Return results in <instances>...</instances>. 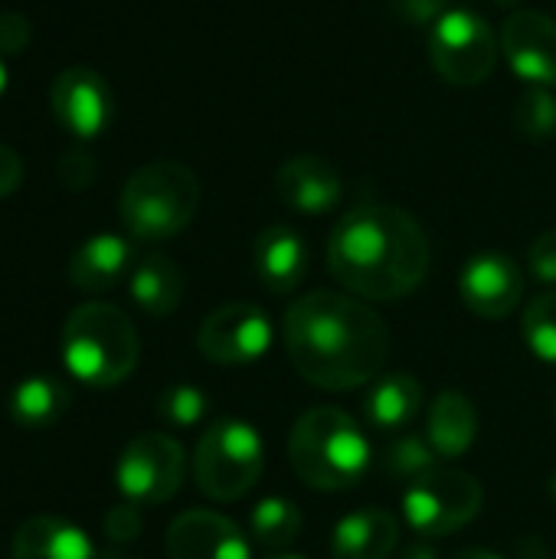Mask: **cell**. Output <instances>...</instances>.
Listing matches in <instances>:
<instances>
[{
    "label": "cell",
    "mask_w": 556,
    "mask_h": 559,
    "mask_svg": "<svg viewBox=\"0 0 556 559\" xmlns=\"http://www.w3.org/2000/svg\"><path fill=\"white\" fill-rule=\"evenodd\" d=\"M131 272V246L115 233H98L85 239L69 259V282L85 295H102L115 288Z\"/></svg>",
    "instance_id": "17"
},
{
    "label": "cell",
    "mask_w": 556,
    "mask_h": 559,
    "mask_svg": "<svg viewBox=\"0 0 556 559\" xmlns=\"http://www.w3.org/2000/svg\"><path fill=\"white\" fill-rule=\"evenodd\" d=\"M282 337L305 383L328 393L374 383L390 357L383 318L360 298L328 288L301 295L285 311Z\"/></svg>",
    "instance_id": "1"
},
{
    "label": "cell",
    "mask_w": 556,
    "mask_h": 559,
    "mask_svg": "<svg viewBox=\"0 0 556 559\" xmlns=\"http://www.w3.org/2000/svg\"><path fill=\"white\" fill-rule=\"evenodd\" d=\"M249 531L252 537L269 547V550H282L292 540H298L301 534V511L285 501V498H265L252 508L249 514Z\"/></svg>",
    "instance_id": "24"
},
{
    "label": "cell",
    "mask_w": 556,
    "mask_h": 559,
    "mask_svg": "<svg viewBox=\"0 0 556 559\" xmlns=\"http://www.w3.org/2000/svg\"><path fill=\"white\" fill-rule=\"evenodd\" d=\"M275 193L288 210L305 213V216H318V213H328L341 203L344 183H341V174L334 170L331 160H324L318 154H298L279 167Z\"/></svg>",
    "instance_id": "15"
},
{
    "label": "cell",
    "mask_w": 556,
    "mask_h": 559,
    "mask_svg": "<svg viewBox=\"0 0 556 559\" xmlns=\"http://www.w3.org/2000/svg\"><path fill=\"white\" fill-rule=\"evenodd\" d=\"M400 540V524L390 511L367 508L338 521L331 537L334 559H390Z\"/></svg>",
    "instance_id": "19"
},
{
    "label": "cell",
    "mask_w": 556,
    "mask_h": 559,
    "mask_svg": "<svg viewBox=\"0 0 556 559\" xmlns=\"http://www.w3.org/2000/svg\"><path fill=\"white\" fill-rule=\"evenodd\" d=\"M200 206V180L180 160H151L138 167L118 200L125 229L134 239L161 242L190 226Z\"/></svg>",
    "instance_id": "5"
},
{
    "label": "cell",
    "mask_w": 556,
    "mask_h": 559,
    "mask_svg": "<svg viewBox=\"0 0 556 559\" xmlns=\"http://www.w3.org/2000/svg\"><path fill=\"white\" fill-rule=\"evenodd\" d=\"M551 491H554V498H556V478H554V481H551Z\"/></svg>",
    "instance_id": "41"
},
{
    "label": "cell",
    "mask_w": 556,
    "mask_h": 559,
    "mask_svg": "<svg viewBox=\"0 0 556 559\" xmlns=\"http://www.w3.org/2000/svg\"><path fill=\"white\" fill-rule=\"evenodd\" d=\"M62 364L85 386L125 383L141 357V341L131 318L108 301L79 305L62 324Z\"/></svg>",
    "instance_id": "4"
},
{
    "label": "cell",
    "mask_w": 556,
    "mask_h": 559,
    "mask_svg": "<svg viewBox=\"0 0 556 559\" xmlns=\"http://www.w3.org/2000/svg\"><path fill=\"white\" fill-rule=\"evenodd\" d=\"M495 3H505V7H511V3H514V0H495Z\"/></svg>",
    "instance_id": "40"
},
{
    "label": "cell",
    "mask_w": 556,
    "mask_h": 559,
    "mask_svg": "<svg viewBox=\"0 0 556 559\" xmlns=\"http://www.w3.org/2000/svg\"><path fill=\"white\" fill-rule=\"evenodd\" d=\"M105 559H134V557H125V554H108Z\"/></svg>",
    "instance_id": "39"
},
{
    "label": "cell",
    "mask_w": 556,
    "mask_h": 559,
    "mask_svg": "<svg viewBox=\"0 0 556 559\" xmlns=\"http://www.w3.org/2000/svg\"><path fill=\"white\" fill-rule=\"evenodd\" d=\"M210 403H206V393L190 386V383H174L167 386L161 396H157V416L174 426V429H193L203 423Z\"/></svg>",
    "instance_id": "28"
},
{
    "label": "cell",
    "mask_w": 556,
    "mask_h": 559,
    "mask_svg": "<svg viewBox=\"0 0 556 559\" xmlns=\"http://www.w3.org/2000/svg\"><path fill=\"white\" fill-rule=\"evenodd\" d=\"M33 39V26L26 20V13L16 10H3L0 13V56H20Z\"/></svg>",
    "instance_id": "31"
},
{
    "label": "cell",
    "mask_w": 556,
    "mask_h": 559,
    "mask_svg": "<svg viewBox=\"0 0 556 559\" xmlns=\"http://www.w3.org/2000/svg\"><path fill=\"white\" fill-rule=\"evenodd\" d=\"M446 10V0H397V13L413 26H433Z\"/></svg>",
    "instance_id": "33"
},
{
    "label": "cell",
    "mask_w": 556,
    "mask_h": 559,
    "mask_svg": "<svg viewBox=\"0 0 556 559\" xmlns=\"http://www.w3.org/2000/svg\"><path fill=\"white\" fill-rule=\"evenodd\" d=\"M429 59L446 82L472 88L498 66V36L482 13L456 7L429 26Z\"/></svg>",
    "instance_id": "7"
},
{
    "label": "cell",
    "mask_w": 556,
    "mask_h": 559,
    "mask_svg": "<svg viewBox=\"0 0 556 559\" xmlns=\"http://www.w3.org/2000/svg\"><path fill=\"white\" fill-rule=\"evenodd\" d=\"M23 183V160L13 147L0 144V200L16 193Z\"/></svg>",
    "instance_id": "34"
},
{
    "label": "cell",
    "mask_w": 556,
    "mask_h": 559,
    "mask_svg": "<svg viewBox=\"0 0 556 559\" xmlns=\"http://www.w3.org/2000/svg\"><path fill=\"white\" fill-rule=\"evenodd\" d=\"M72 406V393L69 386L52 377V373H29L23 377L7 400L10 419L26 429V432H43L52 429Z\"/></svg>",
    "instance_id": "20"
},
{
    "label": "cell",
    "mask_w": 556,
    "mask_h": 559,
    "mask_svg": "<svg viewBox=\"0 0 556 559\" xmlns=\"http://www.w3.org/2000/svg\"><path fill=\"white\" fill-rule=\"evenodd\" d=\"M528 265L534 272V278L541 282H554L556 285V229L541 233L531 249H528Z\"/></svg>",
    "instance_id": "32"
},
{
    "label": "cell",
    "mask_w": 556,
    "mask_h": 559,
    "mask_svg": "<svg viewBox=\"0 0 556 559\" xmlns=\"http://www.w3.org/2000/svg\"><path fill=\"white\" fill-rule=\"evenodd\" d=\"M288 462L308 488L347 491L367 478L374 452L354 416L338 406H318L295 423Z\"/></svg>",
    "instance_id": "3"
},
{
    "label": "cell",
    "mask_w": 556,
    "mask_h": 559,
    "mask_svg": "<svg viewBox=\"0 0 556 559\" xmlns=\"http://www.w3.org/2000/svg\"><path fill=\"white\" fill-rule=\"evenodd\" d=\"M521 334L524 344L547 364L556 367V292H544L537 295L521 321Z\"/></svg>",
    "instance_id": "26"
},
{
    "label": "cell",
    "mask_w": 556,
    "mask_h": 559,
    "mask_svg": "<svg viewBox=\"0 0 556 559\" xmlns=\"http://www.w3.org/2000/svg\"><path fill=\"white\" fill-rule=\"evenodd\" d=\"M400 559H439V557H436V550H433V547L416 544V547H410V550H406Z\"/></svg>",
    "instance_id": "36"
},
{
    "label": "cell",
    "mask_w": 556,
    "mask_h": 559,
    "mask_svg": "<svg viewBox=\"0 0 556 559\" xmlns=\"http://www.w3.org/2000/svg\"><path fill=\"white\" fill-rule=\"evenodd\" d=\"M49 105L56 121L82 141L98 138L111 121V88L85 66H69L52 79Z\"/></svg>",
    "instance_id": "11"
},
{
    "label": "cell",
    "mask_w": 556,
    "mask_h": 559,
    "mask_svg": "<svg viewBox=\"0 0 556 559\" xmlns=\"http://www.w3.org/2000/svg\"><path fill=\"white\" fill-rule=\"evenodd\" d=\"M265 468V445L249 423L220 419L213 423L193 455V481L210 501L229 504L249 495Z\"/></svg>",
    "instance_id": "6"
},
{
    "label": "cell",
    "mask_w": 556,
    "mask_h": 559,
    "mask_svg": "<svg viewBox=\"0 0 556 559\" xmlns=\"http://www.w3.org/2000/svg\"><path fill=\"white\" fill-rule=\"evenodd\" d=\"M13 559H102L88 534L62 518H29L13 534Z\"/></svg>",
    "instance_id": "18"
},
{
    "label": "cell",
    "mask_w": 556,
    "mask_h": 559,
    "mask_svg": "<svg viewBox=\"0 0 556 559\" xmlns=\"http://www.w3.org/2000/svg\"><path fill=\"white\" fill-rule=\"evenodd\" d=\"M265 559H305V557H295V554H275V557H265Z\"/></svg>",
    "instance_id": "38"
},
{
    "label": "cell",
    "mask_w": 556,
    "mask_h": 559,
    "mask_svg": "<svg viewBox=\"0 0 556 559\" xmlns=\"http://www.w3.org/2000/svg\"><path fill=\"white\" fill-rule=\"evenodd\" d=\"M170 559H252L246 534L216 511H184L167 527Z\"/></svg>",
    "instance_id": "14"
},
{
    "label": "cell",
    "mask_w": 556,
    "mask_h": 559,
    "mask_svg": "<svg viewBox=\"0 0 556 559\" xmlns=\"http://www.w3.org/2000/svg\"><path fill=\"white\" fill-rule=\"evenodd\" d=\"M95 174H98V164H95V157H92L88 151H82V147L66 151V154L59 157V164H56V177H59V183H62L66 190H85V187L95 180Z\"/></svg>",
    "instance_id": "29"
},
{
    "label": "cell",
    "mask_w": 556,
    "mask_h": 559,
    "mask_svg": "<svg viewBox=\"0 0 556 559\" xmlns=\"http://www.w3.org/2000/svg\"><path fill=\"white\" fill-rule=\"evenodd\" d=\"M459 295L465 308L485 321L508 318L524 298V275L518 262L505 252L472 255L459 275Z\"/></svg>",
    "instance_id": "12"
},
{
    "label": "cell",
    "mask_w": 556,
    "mask_h": 559,
    "mask_svg": "<svg viewBox=\"0 0 556 559\" xmlns=\"http://www.w3.org/2000/svg\"><path fill=\"white\" fill-rule=\"evenodd\" d=\"M514 124L531 141H547L556 134V95L544 85L528 88L514 105Z\"/></svg>",
    "instance_id": "27"
},
{
    "label": "cell",
    "mask_w": 556,
    "mask_h": 559,
    "mask_svg": "<svg viewBox=\"0 0 556 559\" xmlns=\"http://www.w3.org/2000/svg\"><path fill=\"white\" fill-rule=\"evenodd\" d=\"M485 491L469 472H433L403 495V518L419 537H449L482 514Z\"/></svg>",
    "instance_id": "8"
},
{
    "label": "cell",
    "mask_w": 556,
    "mask_h": 559,
    "mask_svg": "<svg viewBox=\"0 0 556 559\" xmlns=\"http://www.w3.org/2000/svg\"><path fill=\"white\" fill-rule=\"evenodd\" d=\"M423 413V386L410 373H383L364 396V416L377 432H403Z\"/></svg>",
    "instance_id": "21"
},
{
    "label": "cell",
    "mask_w": 556,
    "mask_h": 559,
    "mask_svg": "<svg viewBox=\"0 0 556 559\" xmlns=\"http://www.w3.org/2000/svg\"><path fill=\"white\" fill-rule=\"evenodd\" d=\"M256 275L259 282L275 292H295L308 275V246L292 226H269L256 239Z\"/></svg>",
    "instance_id": "16"
},
{
    "label": "cell",
    "mask_w": 556,
    "mask_h": 559,
    "mask_svg": "<svg viewBox=\"0 0 556 559\" xmlns=\"http://www.w3.org/2000/svg\"><path fill=\"white\" fill-rule=\"evenodd\" d=\"M501 52L511 69L544 88L556 85V20L541 10H518L501 29Z\"/></svg>",
    "instance_id": "13"
},
{
    "label": "cell",
    "mask_w": 556,
    "mask_h": 559,
    "mask_svg": "<svg viewBox=\"0 0 556 559\" xmlns=\"http://www.w3.org/2000/svg\"><path fill=\"white\" fill-rule=\"evenodd\" d=\"M3 88H7V66L0 62V95H3Z\"/></svg>",
    "instance_id": "37"
},
{
    "label": "cell",
    "mask_w": 556,
    "mask_h": 559,
    "mask_svg": "<svg viewBox=\"0 0 556 559\" xmlns=\"http://www.w3.org/2000/svg\"><path fill=\"white\" fill-rule=\"evenodd\" d=\"M478 439V413L472 400L459 390L436 396L426 416V442L439 459H462Z\"/></svg>",
    "instance_id": "22"
},
{
    "label": "cell",
    "mask_w": 556,
    "mask_h": 559,
    "mask_svg": "<svg viewBox=\"0 0 556 559\" xmlns=\"http://www.w3.org/2000/svg\"><path fill=\"white\" fill-rule=\"evenodd\" d=\"M184 449L164 432H144L125 445L115 465V485L125 501L154 508L170 501L184 485Z\"/></svg>",
    "instance_id": "9"
},
{
    "label": "cell",
    "mask_w": 556,
    "mask_h": 559,
    "mask_svg": "<svg viewBox=\"0 0 556 559\" xmlns=\"http://www.w3.org/2000/svg\"><path fill=\"white\" fill-rule=\"evenodd\" d=\"M433 472H439V455L433 452V445L426 439H416V436H400L387 455H383V475L387 481L393 485H416L423 478H429Z\"/></svg>",
    "instance_id": "25"
},
{
    "label": "cell",
    "mask_w": 556,
    "mask_h": 559,
    "mask_svg": "<svg viewBox=\"0 0 556 559\" xmlns=\"http://www.w3.org/2000/svg\"><path fill=\"white\" fill-rule=\"evenodd\" d=\"M452 559H505V557H498V554H492V550H482V547H472V550H459Z\"/></svg>",
    "instance_id": "35"
},
{
    "label": "cell",
    "mask_w": 556,
    "mask_h": 559,
    "mask_svg": "<svg viewBox=\"0 0 556 559\" xmlns=\"http://www.w3.org/2000/svg\"><path fill=\"white\" fill-rule=\"evenodd\" d=\"M272 344V321L259 305L233 301L203 318L197 331V347L206 360L220 367H239L259 360Z\"/></svg>",
    "instance_id": "10"
},
{
    "label": "cell",
    "mask_w": 556,
    "mask_h": 559,
    "mask_svg": "<svg viewBox=\"0 0 556 559\" xmlns=\"http://www.w3.org/2000/svg\"><path fill=\"white\" fill-rule=\"evenodd\" d=\"M429 239L423 226L400 206L360 203L347 210L328 239L331 275L370 301H397L413 295L429 275Z\"/></svg>",
    "instance_id": "2"
},
{
    "label": "cell",
    "mask_w": 556,
    "mask_h": 559,
    "mask_svg": "<svg viewBox=\"0 0 556 559\" xmlns=\"http://www.w3.org/2000/svg\"><path fill=\"white\" fill-rule=\"evenodd\" d=\"M128 288L141 311H147L151 318H164V314L177 311V305L184 298V275L167 255L151 252V255L138 259V265L131 269Z\"/></svg>",
    "instance_id": "23"
},
{
    "label": "cell",
    "mask_w": 556,
    "mask_h": 559,
    "mask_svg": "<svg viewBox=\"0 0 556 559\" xmlns=\"http://www.w3.org/2000/svg\"><path fill=\"white\" fill-rule=\"evenodd\" d=\"M141 524H144V521H141V508L131 504V501H125V504H115V508L105 514L102 531H105L108 540H115V544H131V540H138Z\"/></svg>",
    "instance_id": "30"
}]
</instances>
